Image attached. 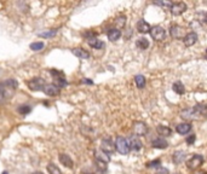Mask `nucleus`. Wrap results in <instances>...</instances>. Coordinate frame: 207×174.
<instances>
[{
    "label": "nucleus",
    "instance_id": "nucleus-39",
    "mask_svg": "<svg viewBox=\"0 0 207 174\" xmlns=\"http://www.w3.org/2000/svg\"><path fill=\"white\" fill-rule=\"evenodd\" d=\"M33 174H43V173H41V172H34Z\"/></svg>",
    "mask_w": 207,
    "mask_h": 174
},
{
    "label": "nucleus",
    "instance_id": "nucleus-4",
    "mask_svg": "<svg viewBox=\"0 0 207 174\" xmlns=\"http://www.w3.org/2000/svg\"><path fill=\"white\" fill-rule=\"evenodd\" d=\"M203 163V157H202V155H199V154H196V155H193L191 157H190V160L187 162V167L189 168V169H198L201 165Z\"/></svg>",
    "mask_w": 207,
    "mask_h": 174
},
{
    "label": "nucleus",
    "instance_id": "nucleus-2",
    "mask_svg": "<svg viewBox=\"0 0 207 174\" xmlns=\"http://www.w3.org/2000/svg\"><path fill=\"white\" fill-rule=\"evenodd\" d=\"M115 150H118V152H120L121 155H127L130 152V146L127 144V140L124 137H118L115 140Z\"/></svg>",
    "mask_w": 207,
    "mask_h": 174
},
{
    "label": "nucleus",
    "instance_id": "nucleus-17",
    "mask_svg": "<svg viewBox=\"0 0 207 174\" xmlns=\"http://www.w3.org/2000/svg\"><path fill=\"white\" fill-rule=\"evenodd\" d=\"M72 53L74 56H76L77 58H81V59H87L90 58V53L84 50V48H79V47H76V48H73L72 50Z\"/></svg>",
    "mask_w": 207,
    "mask_h": 174
},
{
    "label": "nucleus",
    "instance_id": "nucleus-34",
    "mask_svg": "<svg viewBox=\"0 0 207 174\" xmlns=\"http://www.w3.org/2000/svg\"><path fill=\"white\" fill-rule=\"evenodd\" d=\"M56 33H57V30H48V32H44V33H41L40 36H43V38H50V36H54Z\"/></svg>",
    "mask_w": 207,
    "mask_h": 174
},
{
    "label": "nucleus",
    "instance_id": "nucleus-29",
    "mask_svg": "<svg viewBox=\"0 0 207 174\" xmlns=\"http://www.w3.org/2000/svg\"><path fill=\"white\" fill-rule=\"evenodd\" d=\"M18 113L21 114V115H27V114H29L30 111H32V106H29V105H20L18 106Z\"/></svg>",
    "mask_w": 207,
    "mask_h": 174
},
{
    "label": "nucleus",
    "instance_id": "nucleus-1",
    "mask_svg": "<svg viewBox=\"0 0 207 174\" xmlns=\"http://www.w3.org/2000/svg\"><path fill=\"white\" fill-rule=\"evenodd\" d=\"M18 87V82L15 79H7L5 81L0 82V98L1 99H10L15 91Z\"/></svg>",
    "mask_w": 207,
    "mask_h": 174
},
{
    "label": "nucleus",
    "instance_id": "nucleus-12",
    "mask_svg": "<svg viewBox=\"0 0 207 174\" xmlns=\"http://www.w3.org/2000/svg\"><path fill=\"white\" fill-rule=\"evenodd\" d=\"M47 96H51V97H54V96H57L58 93H59V88L57 87L56 84H46L44 90H43Z\"/></svg>",
    "mask_w": 207,
    "mask_h": 174
},
{
    "label": "nucleus",
    "instance_id": "nucleus-25",
    "mask_svg": "<svg viewBox=\"0 0 207 174\" xmlns=\"http://www.w3.org/2000/svg\"><path fill=\"white\" fill-rule=\"evenodd\" d=\"M173 91L176 93H178V95H184V93H185V87L180 81H176L173 84Z\"/></svg>",
    "mask_w": 207,
    "mask_h": 174
},
{
    "label": "nucleus",
    "instance_id": "nucleus-38",
    "mask_svg": "<svg viewBox=\"0 0 207 174\" xmlns=\"http://www.w3.org/2000/svg\"><path fill=\"white\" fill-rule=\"evenodd\" d=\"M84 82H86V84H91V85H92V81H90V80H84Z\"/></svg>",
    "mask_w": 207,
    "mask_h": 174
},
{
    "label": "nucleus",
    "instance_id": "nucleus-37",
    "mask_svg": "<svg viewBox=\"0 0 207 174\" xmlns=\"http://www.w3.org/2000/svg\"><path fill=\"white\" fill-rule=\"evenodd\" d=\"M158 174H169V170L166 168H158Z\"/></svg>",
    "mask_w": 207,
    "mask_h": 174
},
{
    "label": "nucleus",
    "instance_id": "nucleus-22",
    "mask_svg": "<svg viewBox=\"0 0 207 174\" xmlns=\"http://www.w3.org/2000/svg\"><path fill=\"white\" fill-rule=\"evenodd\" d=\"M158 133L160 136L162 137H170L172 134V129L170 127H167V126H162V125H159L158 128H156Z\"/></svg>",
    "mask_w": 207,
    "mask_h": 174
},
{
    "label": "nucleus",
    "instance_id": "nucleus-30",
    "mask_svg": "<svg viewBox=\"0 0 207 174\" xmlns=\"http://www.w3.org/2000/svg\"><path fill=\"white\" fill-rule=\"evenodd\" d=\"M160 165H161V160L160 158H155V160H153V161L147 163V167L148 168H159Z\"/></svg>",
    "mask_w": 207,
    "mask_h": 174
},
{
    "label": "nucleus",
    "instance_id": "nucleus-23",
    "mask_svg": "<svg viewBox=\"0 0 207 174\" xmlns=\"http://www.w3.org/2000/svg\"><path fill=\"white\" fill-rule=\"evenodd\" d=\"M121 36V32L119 29H110L108 32V38L110 41H118Z\"/></svg>",
    "mask_w": 207,
    "mask_h": 174
},
{
    "label": "nucleus",
    "instance_id": "nucleus-33",
    "mask_svg": "<svg viewBox=\"0 0 207 174\" xmlns=\"http://www.w3.org/2000/svg\"><path fill=\"white\" fill-rule=\"evenodd\" d=\"M154 4L158 6H161V7H166V9L171 7V5H172L171 1H154Z\"/></svg>",
    "mask_w": 207,
    "mask_h": 174
},
{
    "label": "nucleus",
    "instance_id": "nucleus-11",
    "mask_svg": "<svg viewBox=\"0 0 207 174\" xmlns=\"http://www.w3.org/2000/svg\"><path fill=\"white\" fill-rule=\"evenodd\" d=\"M198 39H199L198 34H196V33H194V32H191V33H188V34L184 35V38H183V43H184L185 46L190 47V46H193L194 44H196Z\"/></svg>",
    "mask_w": 207,
    "mask_h": 174
},
{
    "label": "nucleus",
    "instance_id": "nucleus-28",
    "mask_svg": "<svg viewBox=\"0 0 207 174\" xmlns=\"http://www.w3.org/2000/svg\"><path fill=\"white\" fill-rule=\"evenodd\" d=\"M47 172L50 174H62L61 169L55 165V163H48L47 165Z\"/></svg>",
    "mask_w": 207,
    "mask_h": 174
},
{
    "label": "nucleus",
    "instance_id": "nucleus-10",
    "mask_svg": "<svg viewBox=\"0 0 207 174\" xmlns=\"http://www.w3.org/2000/svg\"><path fill=\"white\" fill-rule=\"evenodd\" d=\"M170 10H171V13L173 16H179V15H182L183 12H185L187 5L184 3H180V1L179 3H174V4L171 5Z\"/></svg>",
    "mask_w": 207,
    "mask_h": 174
},
{
    "label": "nucleus",
    "instance_id": "nucleus-6",
    "mask_svg": "<svg viewBox=\"0 0 207 174\" xmlns=\"http://www.w3.org/2000/svg\"><path fill=\"white\" fill-rule=\"evenodd\" d=\"M45 85H46L45 80L41 79V77H34L33 80H30V81L28 82V87L32 91H43Z\"/></svg>",
    "mask_w": 207,
    "mask_h": 174
},
{
    "label": "nucleus",
    "instance_id": "nucleus-32",
    "mask_svg": "<svg viewBox=\"0 0 207 174\" xmlns=\"http://www.w3.org/2000/svg\"><path fill=\"white\" fill-rule=\"evenodd\" d=\"M194 109H195L200 115H203L205 114V111H206V106L203 105V104H196L195 105V108H194Z\"/></svg>",
    "mask_w": 207,
    "mask_h": 174
},
{
    "label": "nucleus",
    "instance_id": "nucleus-5",
    "mask_svg": "<svg viewBox=\"0 0 207 174\" xmlns=\"http://www.w3.org/2000/svg\"><path fill=\"white\" fill-rule=\"evenodd\" d=\"M150 35L154 40H156V41H161V40L165 39L166 36V33H165V29L160 25H155V27H151L150 28Z\"/></svg>",
    "mask_w": 207,
    "mask_h": 174
},
{
    "label": "nucleus",
    "instance_id": "nucleus-36",
    "mask_svg": "<svg viewBox=\"0 0 207 174\" xmlns=\"http://www.w3.org/2000/svg\"><path fill=\"white\" fill-rule=\"evenodd\" d=\"M96 163H97V166H98V168H99L101 170H106V169H107V163L101 162V161H96Z\"/></svg>",
    "mask_w": 207,
    "mask_h": 174
},
{
    "label": "nucleus",
    "instance_id": "nucleus-24",
    "mask_svg": "<svg viewBox=\"0 0 207 174\" xmlns=\"http://www.w3.org/2000/svg\"><path fill=\"white\" fill-rule=\"evenodd\" d=\"M136 45L140 50H147L149 47V41H148V39H145V38H139L136 41Z\"/></svg>",
    "mask_w": 207,
    "mask_h": 174
},
{
    "label": "nucleus",
    "instance_id": "nucleus-35",
    "mask_svg": "<svg viewBox=\"0 0 207 174\" xmlns=\"http://www.w3.org/2000/svg\"><path fill=\"white\" fill-rule=\"evenodd\" d=\"M195 139H196L195 134H191V136H189V137L187 138V140H185V142H187V144H188V145H191L194 142H195Z\"/></svg>",
    "mask_w": 207,
    "mask_h": 174
},
{
    "label": "nucleus",
    "instance_id": "nucleus-27",
    "mask_svg": "<svg viewBox=\"0 0 207 174\" xmlns=\"http://www.w3.org/2000/svg\"><path fill=\"white\" fill-rule=\"evenodd\" d=\"M135 81H136V85H137L138 88H144V86H145V77L143 75H136Z\"/></svg>",
    "mask_w": 207,
    "mask_h": 174
},
{
    "label": "nucleus",
    "instance_id": "nucleus-41",
    "mask_svg": "<svg viewBox=\"0 0 207 174\" xmlns=\"http://www.w3.org/2000/svg\"><path fill=\"white\" fill-rule=\"evenodd\" d=\"M174 174H180V173H174Z\"/></svg>",
    "mask_w": 207,
    "mask_h": 174
},
{
    "label": "nucleus",
    "instance_id": "nucleus-21",
    "mask_svg": "<svg viewBox=\"0 0 207 174\" xmlns=\"http://www.w3.org/2000/svg\"><path fill=\"white\" fill-rule=\"evenodd\" d=\"M87 43H88L90 46L93 47V48H96V50H101V48L104 47V43L101 41V40L97 39V38H92V39L87 40Z\"/></svg>",
    "mask_w": 207,
    "mask_h": 174
},
{
    "label": "nucleus",
    "instance_id": "nucleus-40",
    "mask_svg": "<svg viewBox=\"0 0 207 174\" xmlns=\"http://www.w3.org/2000/svg\"><path fill=\"white\" fill-rule=\"evenodd\" d=\"M1 174H9V173H7V172H3Z\"/></svg>",
    "mask_w": 207,
    "mask_h": 174
},
{
    "label": "nucleus",
    "instance_id": "nucleus-3",
    "mask_svg": "<svg viewBox=\"0 0 207 174\" xmlns=\"http://www.w3.org/2000/svg\"><path fill=\"white\" fill-rule=\"evenodd\" d=\"M200 114L194 109V108H187L180 111V117L185 121H193V120H198Z\"/></svg>",
    "mask_w": 207,
    "mask_h": 174
},
{
    "label": "nucleus",
    "instance_id": "nucleus-18",
    "mask_svg": "<svg viewBox=\"0 0 207 174\" xmlns=\"http://www.w3.org/2000/svg\"><path fill=\"white\" fill-rule=\"evenodd\" d=\"M150 28H151V27L149 25V23H148V22H145L144 19H139V21H138V23H137V29H138V32H139V33H142V34L149 33Z\"/></svg>",
    "mask_w": 207,
    "mask_h": 174
},
{
    "label": "nucleus",
    "instance_id": "nucleus-14",
    "mask_svg": "<svg viewBox=\"0 0 207 174\" xmlns=\"http://www.w3.org/2000/svg\"><path fill=\"white\" fill-rule=\"evenodd\" d=\"M59 162L64 166V167H67V168H73L74 167V162H73V160L69 155L67 154H59Z\"/></svg>",
    "mask_w": 207,
    "mask_h": 174
},
{
    "label": "nucleus",
    "instance_id": "nucleus-19",
    "mask_svg": "<svg viewBox=\"0 0 207 174\" xmlns=\"http://www.w3.org/2000/svg\"><path fill=\"white\" fill-rule=\"evenodd\" d=\"M176 129H177V132L179 133V134H188V132L191 131V125L189 122H183V123L177 125Z\"/></svg>",
    "mask_w": 207,
    "mask_h": 174
},
{
    "label": "nucleus",
    "instance_id": "nucleus-9",
    "mask_svg": "<svg viewBox=\"0 0 207 174\" xmlns=\"http://www.w3.org/2000/svg\"><path fill=\"white\" fill-rule=\"evenodd\" d=\"M101 150L104 151L108 155H110L115 151V145L110 139H103L101 142Z\"/></svg>",
    "mask_w": 207,
    "mask_h": 174
},
{
    "label": "nucleus",
    "instance_id": "nucleus-8",
    "mask_svg": "<svg viewBox=\"0 0 207 174\" xmlns=\"http://www.w3.org/2000/svg\"><path fill=\"white\" fill-rule=\"evenodd\" d=\"M128 146H130V150H133V151H139L142 149V142L139 139V137L137 136H131L128 138V142H127Z\"/></svg>",
    "mask_w": 207,
    "mask_h": 174
},
{
    "label": "nucleus",
    "instance_id": "nucleus-20",
    "mask_svg": "<svg viewBox=\"0 0 207 174\" xmlns=\"http://www.w3.org/2000/svg\"><path fill=\"white\" fill-rule=\"evenodd\" d=\"M151 145L155 149H166L169 144H167V142L164 138H156V139H154L151 142Z\"/></svg>",
    "mask_w": 207,
    "mask_h": 174
},
{
    "label": "nucleus",
    "instance_id": "nucleus-31",
    "mask_svg": "<svg viewBox=\"0 0 207 174\" xmlns=\"http://www.w3.org/2000/svg\"><path fill=\"white\" fill-rule=\"evenodd\" d=\"M44 43H41V41H36V43H33V44H30V50H33V51H40V50H43L44 48Z\"/></svg>",
    "mask_w": 207,
    "mask_h": 174
},
{
    "label": "nucleus",
    "instance_id": "nucleus-15",
    "mask_svg": "<svg viewBox=\"0 0 207 174\" xmlns=\"http://www.w3.org/2000/svg\"><path fill=\"white\" fill-rule=\"evenodd\" d=\"M95 158H96V161L108 163L110 161V155L106 154L104 151H102V150H95Z\"/></svg>",
    "mask_w": 207,
    "mask_h": 174
},
{
    "label": "nucleus",
    "instance_id": "nucleus-26",
    "mask_svg": "<svg viewBox=\"0 0 207 174\" xmlns=\"http://www.w3.org/2000/svg\"><path fill=\"white\" fill-rule=\"evenodd\" d=\"M114 23H115V25H116V28H118V29H121V28H124L125 24H126V17H125L124 15H121V16H119V17H116L115 21H114Z\"/></svg>",
    "mask_w": 207,
    "mask_h": 174
},
{
    "label": "nucleus",
    "instance_id": "nucleus-7",
    "mask_svg": "<svg viewBox=\"0 0 207 174\" xmlns=\"http://www.w3.org/2000/svg\"><path fill=\"white\" fill-rule=\"evenodd\" d=\"M133 133H135V136H145L147 133H148V127L144 122H142V121H135L133 122Z\"/></svg>",
    "mask_w": 207,
    "mask_h": 174
},
{
    "label": "nucleus",
    "instance_id": "nucleus-13",
    "mask_svg": "<svg viewBox=\"0 0 207 174\" xmlns=\"http://www.w3.org/2000/svg\"><path fill=\"white\" fill-rule=\"evenodd\" d=\"M170 33H171V36H172L173 39H180V38H184V29L182 28V27L177 25V24H174V25L171 27Z\"/></svg>",
    "mask_w": 207,
    "mask_h": 174
},
{
    "label": "nucleus",
    "instance_id": "nucleus-16",
    "mask_svg": "<svg viewBox=\"0 0 207 174\" xmlns=\"http://www.w3.org/2000/svg\"><path fill=\"white\" fill-rule=\"evenodd\" d=\"M185 158H187V154L184 151H176L172 156V161L174 165H180L182 162H184Z\"/></svg>",
    "mask_w": 207,
    "mask_h": 174
}]
</instances>
